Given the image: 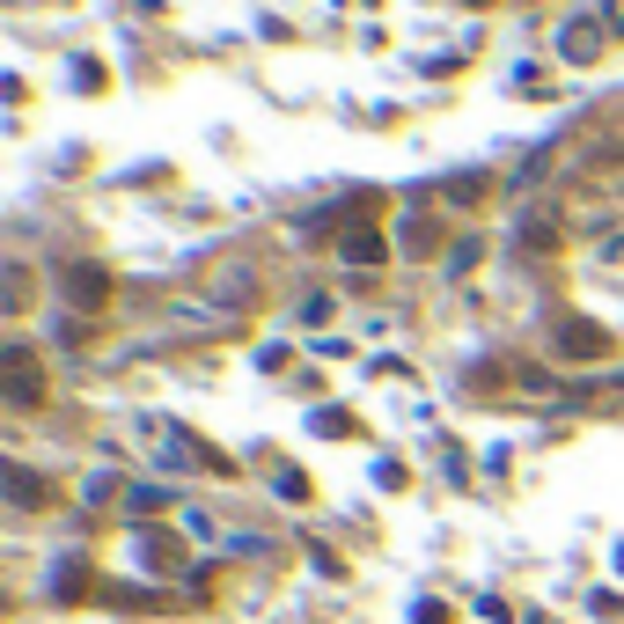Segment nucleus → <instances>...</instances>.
<instances>
[{
  "label": "nucleus",
  "instance_id": "5",
  "mask_svg": "<svg viewBox=\"0 0 624 624\" xmlns=\"http://www.w3.org/2000/svg\"><path fill=\"white\" fill-rule=\"evenodd\" d=\"M338 250H345V264H383V258H389V242L375 236V228H345V236H338Z\"/></svg>",
  "mask_w": 624,
  "mask_h": 624
},
{
  "label": "nucleus",
  "instance_id": "15",
  "mask_svg": "<svg viewBox=\"0 0 624 624\" xmlns=\"http://www.w3.org/2000/svg\"><path fill=\"white\" fill-rule=\"evenodd\" d=\"M411 617H419V624H449V610H441V602H419Z\"/></svg>",
  "mask_w": 624,
  "mask_h": 624
},
{
  "label": "nucleus",
  "instance_id": "8",
  "mask_svg": "<svg viewBox=\"0 0 624 624\" xmlns=\"http://www.w3.org/2000/svg\"><path fill=\"white\" fill-rule=\"evenodd\" d=\"M397 236H405V258H433V250H441V228H433V220H405Z\"/></svg>",
  "mask_w": 624,
  "mask_h": 624
},
{
  "label": "nucleus",
  "instance_id": "2",
  "mask_svg": "<svg viewBox=\"0 0 624 624\" xmlns=\"http://www.w3.org/2000/svg\"><path fill=\"white\" fill-rule=\"evenodd\" d=\"M552 345L566 353V361H602V353H610V331H602V324H588V316H558Z\"/></svg>",
  "mask_w": 624,
  "mask_h": 624
},
{
  "label": "nucleus",
  "instance_id": "17",
  "mask_svg": "<svg viewBox=\"0 0 624 624\" xmlns=\"http://www.w3.org/2000/svg\"><path fill=\"white\" fill-rule=\"evenodd\" d=\"M470 8H485V0H470Z\"/></svg>",
  "mask_w": 624,
  "mask_h": 624
},
{
  "label": "nucleus",
  "instance_id": "9",
  "mask_svg": "<svg viewBox=\"0 0 624 624\" xmlns=\"http://www.w3.org/2000/svg\"><path fill=\"white\" fill-rule=\"evenodd\" d=\"M0 302H8V309H30V264H8V272H0Z\"/></svg>",
  "mask_w": 624,
  "mask_h": 624
},
{
  "label": "nucleus",
  "instance_id": "13",
  "mask_svg": "<svg viewBox=\"0 0 624 624\" xmlns=\"http://www.w3.org/2000/svg\"><path fill=\"white\" fill-rule=\"evenodd\" d=\"M140 558L147 566H177V544L169 536H140Z\"/></svg>",
  "mask_w": 624,
  "mask_h": 624
},
{
  "label": "nucleus",
  "instance_id": "11",
  "mask_svg": "<svg viewBox=\"0 0 624 624\" xmlns=\"http://www.w3.org/2000/svg\"><path fill=\"white\" fill-rule=\"evenodd\" d=\"M316 433H324V441H345V433H353V419H345L338 405H324V411H316Z\"/></svg>",
  "mask_w": 624,
  "mask_h": 624
},
{
  "label": "nucleus",
  "instance_id": "4",
  "mask_svg": "<svg viewBox=\"0 0 624 624\" xmlns=\"http://www.w3.org/2000/svg\"><path fill=\"white\" fill-rule=\"evenodd\" d=\"M67 294L81 302V309H103V302L118 294V280H111L103 264H73V272H67Z\"/></svg>",
  "mask_w": 624,
  "mask_h": 624
},
{
  "label": "nucleus",
  "instance_id": "10",
  "mask_svg": "<svg viewBox=\"0 0 624 624\" xmlns=\"http://www.w3.org/2000/svg\"><path fill=\"white\" fill-rule=\"evenodd\" d=\"M81 580H89V566H81V558H67V566L52 574V595H59V602H73V595H81Z\"/></svg>",
  "mask_w": 624,
  "mask_h": 624
},
{
  "label": "nucleus",
  "instance_id": "14",
  "mask_svg": "<svg viewBox=\"0 0 624 624\" xmlns=\"http://www.w3.org/2000/svg\"><path fill=\"white\" fill-rule=\"evenodd\" d=\"M478 258H485V242H478V236H470V242H456V250H449V272H470Z\"/></svg>",
  "mask_w": 624,
  "mask_h": 624
},
{
  "label": "nucleus",
  "instance_id": "12",
  "mask_svg": "<svg viewBox=\"0 0 624 624\" xmlns=\"http://www.w3.org/2000/svg\"><path fill=\"white\" fill-rule=\"evenodd\" d=\"M449 198H456V206H478V198H485V177H449Z\"/></svg>",
  "mask_w": 624,
  "mask_h": 624
},
{
  "label": "nucleus",
  "instance_id": "1",
  "mask_svg": "<svg viewBox=\"0 0 624 624\" xmlns=\"http://www.w3.org/2000/svg\"><path fill=\"white\" fill-rule=\"evenodd\" d=\"M45 361H37V353H30V345H0V397H8V405L15 411H37L45 405Z\"/></svg>",
  "mask_w": 624,
  "mask_h": 624
},
{
  "label": "nucleus",
  "instance_id": "6",
  "mask_svg": "<svg viewBox=\"0 0 624 624\" xmlns=\"http://www.w3.org/2000/svg\"><path fill=\"white\" fill-rule=\"evenodd\" d=\"M558 52H566V59H595V52H602V30L595 23H566V30H558Z\"/></svg>",
  "mask_w": 624,
  "mask_h": 624
},
{
  "label": "nucleus",
  "instance_id": "3",
  "mask_svg": "<svg viewBox=\"0 0 624 624\" xmlns=\"http://www.w3.org/2000/svg\"><path fill=\"white\" fill-rule=\"evenodd\" d=\"M0 492H8L15 507H52V485L37 478L30 463H0Z\"/></svg>",
  "mask_w": 624,
  "mask_h": 624
},
{
  "label": "nucleus",
  "instance_id": "16",
  "mask_svg": "<svg viewBox=\"0 0 624 624\" xmlns=\"http://www.w3.org/2000/svg\"><path fill=\"white\" fill-rule=\"evenodd\" d=\"M610 258H624V236H617V242H610Z\"/></svg>",
  "mask_w": 624,
  "mask_h": 624
},
{
  "label": "nucleus",
  "instance_id": "7",
  "mask_svg": "<svg viewBox=\"0 0 624 624\" xmlns=\"http://www.w3.org/2000/svg\"><path fill=\"white\" fill-rule=\"evenodd\" d=\"M514 236H522V250H552V242H558V214H522Z\"/></svg>",
  "mask_w": 624,
  "mask_h": 624
}]
</instances>
